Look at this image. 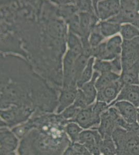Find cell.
I'll use <instances>...</instances> for the list:
<instances>
[{
    "label": "cell",
    "instance_id": "6da1fadb",
    "mask_svg": "<svg viewBox=\"0 0 139 155\" xmlns=\"http://www.w3.org/2000/svg\"><path fill=\"white\" fill-rule=\"evenodd\" d=\"M61 118L36 119L28 123L30 128L21 141L20 155H61L69 143Z\"/></svg>",
    "mask_w": 139,
    "mask_h": 155
},
{
    "label": "cell",
    "instance_id": "7a4b0ae2",
    "mask_svg": "<svg viewBox=\"0 0 139 155\" xmlns=\"http://www.w3.org/2000/svg\"><path fill=\"white\" fill-rule=\"evenodd\" d=\"M139 19V1H122L120 10L117 15L109 20V22L120 24L132 23Z\"/></svg>",
    "mask_w": 139,
    "mask_h": 155
},
{
    "label": "cell",
    "instance_id": "3957f363",
    "mask_svg": "<svg viewBox=\"0 0 139 155\" xmlns=\"http://www.w3.org/2000/svg\"><path fill=\"white\" fill-rule=\"evenodd\" d=\"M116 155H139V137L129 131L124 132L116 142Z\"/></svg>",
    "mask_w": 139,
    "mask_h": 155
},
{
    "label": "cell",
    "instance_id": "277c9868",
    "mask_svg": "<svg viewBox=\"0 0 139 155\" xmlns=\"http://www.w3.org/2000/svg\"><path fill=\"white\" fill-rule=\"evenodd\" d=\"M121 58L123 71L128 68L139 60V37L130 41L123 40Z\"/></svg>",
    "mask_w": 139,
    "mask_h": 155
},
{
    "label": "cell",
    "instance_id": "5b68a950",
    "mask_svg": "<svg viewBox=\"0 0 139 155\" xmlns=\"http://www.w3.org/2000/svg\"><path fill=\"white\" fill-rule=\"evenodd\" d=\"M102 140L98 131L85 130L80 134L78 142L83 145L92 155H101L99 145Z\"/></svg>",
    "mask_w": 139,
    "mask_h": 155
},
{
    "label": "cell",
    "instance_id": "8992f818",
    "mask_svg": "<svg viewBox=\"0 0 139 155\" xmlns=\"http://www.w3.org/2000/svg\"><path fill=\"white\" fill-rule=\"evenodd\" d=\"M124 84L119 79L107 85L103 90L98 91L97 94V101H101L111 104L117 98Z\"/></svg>",
    "mask_w": 139,
    "mask_h": 155
},
{
    "label": "cell",
    "instance_id": "52a82bcc",
    "mask_svg": "<svg viewBox=\"0 0 139 155\" xmlns=\"http://www.w3.org/2000/svg\"><path fill=\"white\" fill-rule=\"evenodd\" d=\"M120 101H126L130 102L137 108L139 107V85H124L119 95L109 106H113L114 104Z\"/></svg>",
    "mask_w": 139,
    "mask_h": 155
},
{
    "label": "cell",
    "instance_id": "ba28073f",
    "mask_svg": "<svg viewBox=\"0 0 139 155\" xmlns=\"http://www.w3.org/2000/svg\"><path fill=\"white\" fill-rule=\"evenodd\" d=\"M84 129H87L93 126L98 125L101 119L95 116L92 110V106L79 110L78 114L72 120Z\"/></svg>",
    "mask_w": 139,
    "mask_h": 155
},
{
    "label": "cell",
    "instance_id": "9c48e42d",
    "mask_svg": "<svg viewBox=\"0 0 139 155\" xmlns=\"http://www.w3.org/2000/svg\"><path fill=\"white\" fill-rule=\"evenodd\" d=\"M78 57V55L69 50L64 59V87L66 89L73 88L75 85L73 80V72L74 63Z\"/></svg>",
    "mask_w": 139,
    "mask_h": 155
},
{
    "label": "cell",
    "instance_id": "30bf717a",
    "mask_svg": "<svg viewBox=\"0 0 139 155\" xmlns=\"http://www.w3.org/2000/svg\"><path fill=\"white\" fill-rule=\"evenodd\" d=\"M123 118L129 124L137 122V108L130 102L120 101L113 104Z\"/></svg>",
    "mask_w": 139,
    "mask_h": 155
},
{
    "label": "cell",
    "instance_id": "8fae6325",
    "mask_svg": "<svg viewBox=\"0 0 139 155\" xmlns=\"http://www.w3.org/2000/svg\"><path fill=\"white\" fill-rule=\"evenodd\" d=\"M98 15L102 20L115 17L120 10V2L119 1H103L99 2L98 6Z\"/></svg>",
    "mask_w": 139,
    "mask_h": 155
},
{
    "label": "cell",
    "instance_id": "7c38bea8",
    "mask_svg": "<svg viewBox=\"0 0 139 155\" xmlns=\"http://www.w3.org/2000/svg\"><path fill=\"white\" fill-rule=\"evenodd\" d=\"M114 120L107 110L101 115L100 125L98 128V132L103 139L112 138L113 132L116 128Z\"/></svg>",
    "mask_w": 139,
    "mask_h": 155
},
{
    "label": "cell",
    "instance_id": "4fadbf2b",
    "mask_svg": "<svg viewBox=\"0 0 139 155\" xmlns=\"http://www.w3.org/2000/svg\"><path fill=\"white\" fill-rule=\"evenodd\" d=\"M123 41L120 36H115L108 41L106 45V53L102 60H111L120 57L122 53Z\"/></svg>",
    "mask_w": 139,
    "mask_h": 155
},
{
    "label": "cell",
    "instance_id": "5bb4252c",
    "mask_svg": "<svg viewBox=\"0 0 139 155\" xmlns=\"http://www.w3.org/2000/svg\"><path fill=\"white\" fill-rule=\"evenodd\" d=\"M18 139L12 132L5 128L1 129V150L11 152L18 145Z\"/></svg>",
    "mask_w": 139,
    "mask_h": 155
},
{
    "label": "cell",
    "instance_id": "9a60e30c",
    "mask_svg": "<svg viewBox=\"0 0 139 155\" xmlns=\"http://www.w3.org/2000/svg\"><path fill=\"white\" fill-rule=\"evenodd\" d=\"M77 92L78 91L74 88L64 89L62 91L59 97L57 113L59 114L62 112L75 101Z\"/></svg>",
    "mask_w": 139,
    "mask_h": 155
},
{
    "label": "cell",
    "instance_id": "2e32d148",
    "mask_svg": "<svg viewBox=\"0 0 139 155\" xmlns=\"http://www.w3.org/2000/svg\"><path fill=\"white\" fill-rule=\"evenodd\" d=\"M98 76V72H95L92 78V81L85 84L82 87V90L85 96L88 106L92 104L95 101L96 97L97 96L95 83L96 81V80Z\"/></svg>",
    "mask_w": 139,
    "mask_h": 155
},
{
    "label": "cell",
    "instance_id": "e0dca14e",
    "mask_svg": "<svg viewBox=\"0 0 139 155\" xmlns=\"http://www.w3.org/2000/svg\"><path fill=\"white\" fill-rule=\"evenodd\" d=\"M120 78V77L118 74L112 71L102 74L96 82V88L100 91L111 83L118 80Z\"/></svg>",
    "mask_w": 139,
    "mask_h": 155
},
{
    "label": "cell",
    "instance_id": "ac0fdd59",
    "mask_svg": "<svg viewBox=\"0 0 139 155\" xmlns=\"http://www.w3.org/2000/svg\"><path fill=\"white\" fill-rule=\"evenodd\" d=\"M88 57L86 56L81 54L79 55L76 59L73 72V80L74 84H75L76 82H78L81 77L82 74L85 69V68L88 63Z\"/></svg>",
    "mask_w": 139,
    "mask_h": 155
},
{
    "label": "cell",
    "instance_id": "d6986e66",
    "mask_svg": "<svg viewBox=\"0 0 139 155\" xmlns=\"http://www.w3.org/2000/svg\"><path fill=\"white\" fill-rule=\"evenodd\" d=\"M120 34L125 41H130L139 37V30L132 24L126 23L121 26Z\"/></svg>",
    "mask_w": 139,
    "mask_h": 155
},
{
    "label": "cell",
    "instance_id": "ffe728a7",
    "mask_svg": "<svg viewBox=\"0 0 139 155\" xmlns=\"http://www.w3.org/2000/svg\"><path fill=\"white\" fill-rule=\"evenodd\" d=\"M99 148L101 155H116L117 153L116 145L112 137L102 140Z\"/></svg>",
    "mask_w": 139,
    "mask_h": 155
},
{
    "label": "cell",
    "instance_id": "44dd1931",
    "mask_svg": "<svg viewBox=\"0 0 139 155\" xmlns=\"http://www.w3.org/2000/svg\"><path fill=\"white\" fill-rule=\"evenodd\" d=\"M101 32L105 37L114 35L120 32L121 25L118 23L111 22H103L101 23Z\"/></svg>",
    "mask_w": 139,
    "mask_h": 155
},
{
    "label": "cell",
    "instance_id": "7402d4cb",
    "mask_svg": "<svg viewBox=\"0 0 139 155\" xmlns=\"http://www.w3.org/2000/svg\"><path fill=\"white\" fill-rule=\"evenodd\" d=\"M94 58H92L88 61L86 67L84 69L81 77L77 82V85L79 88H82L83 85L89 81L92 77V65H93Z\"/></svg>",
    "mask_w": 139,
    "mask_h": 155
},
{
    "label": "cell",
    "instance_id": "603a6c76",
    "mask_svg": "<svg viewBox=\"0 0 139 155\" xmlns=\"http://www.w3.org/2000/svg\"><path fill=\"white\" fill-rule=\"evenodd\" d=\"M68 41L71 51L78 55L83 54V48L80 41L78 37L72 32L69 33Z\"/></svg>",
    "mask_w": 139,
    "mask_h": 155
},
{
    "label": "cell",
    "instance_id": "cb8c5ba5",
    "mask_svg": "<svg viewBox=\"0 0 139 155\" xmlns=\"http://www.w3.org/2000/svg\"><path fill=\"white\" fill-rule=\"evenodd\" d=\"M79 17L82 36H83V37H88L90 24V15L87 13L82 12L80 14Z\"/></svg>",
    "mask_w": 139,
    "mask_h": 155
},
{
    "label": "cell",
    "instance_id": "d4e9b609",
    "mask_svg": "<svg viewBox=\"0 0 139 155\" xmlns=\"http://www.w3.org/2000/svg\"><path fill=\"white\" fill-rule=\"evenodd\" d=\"M65 130L70 137L73 143H74L78 142L79 134L81 133L82 129L76 124L71 123L66 126Z\"/></svg>",
    "mask_w": 139,
    "mask_h": 155
},
{
    "label": "cell",
    "instance_id": "484cf974",
    "mask_svg": "<svg viewBox=\"0 0 139 155\" xmlns=\"http://www.w3.org/2000/svg\"><path fill=\"white\" fill-rule=\"evenodd\" d=\"M64 155H92L88 150L81 144H73L69 147Z\"/></svg>",
    "mask_w": 139,
    "mask_h": 155
},
{
    "label": "cell",
    "instance_id": "4316f807",
    "mask_svg": "<svg viewBox=\"0 0 139 155\" xmlns=\"http://www.w3.org/2000/svg\"><path fill=\"white\" fill-rule=\"evenodd\" d=\"M93 68L101 74L112 71V65L111 62L104 61L102 60H97L93 66Z\"/></svg>",
    "mask_w": 139,
    "mask_h": 155
},
{
    "label": "cell",
    "instance_id": "83f0119b",
    "mask_svg": "<svg viewBox=\"0 0 139 155\" xmlns=\"http://www.w3.org/2000/svg\"><path fill=\"white\" fill-rule=\"evenodd\" d=\"M75 107L78 109H83L87 107L88 106L87 103L86 99L85 98L84 94L83 93L82 90H78L76 96L75 100L74 101V104H73Z\"/></svg>",
    "mask_w": 139,
    "mask_h": 155
},
{
    "label": "cell",
    "instance_id": "f1b7e54d",
    "mask_svg": "<svg viewBox=\"0 0 139 155\" xmlns=\"http://www.w3.org/2000/svg\"><path fill=\"white\" fill-rule=\"evenodd\" d=\"M70 28L73 33H75L79 35L82 36L81 25L79 18L78 16L75 15L73 16L69 20Z\"/></svg>",
    "mask_w": 139,
    "mask_h": 155
},
{
    "label": "cell",
    "instance_id": "f546056e",
    "mask_svg": "<svg viewBox=\"0 0 139 155\" xmlns=\"http://www.w3.org/2000/svg\"><path fill=\"white\" fill-rule=\"evenodd\" d=\"M81 109H78L75 107L74 105L71 106L69 107L64 110L62 113L61 116L64 119L68 120L70 118H74L78 114L79 110Z\"/></svg>",
    "mask_w": 139,
    "mask_h": 155
},
{
    "label": "cell",
    "instance_id": "4dcf8cb0",
    "mask_svg": "<svg viewBox=\"0 0 139 155\" xmlns=\"http://www.w3.org/2000/svg\"><path fill=\"white\" fill-rule=\"evenodd\" d=\"M88 37H82V41L83 43V54L87 57L89 58L92 54V48H90V44L88 42Z\"/></svg>",
    "mask_w": 139,
    "mask_h": 155
},
{
    "label": "cell",
    "instance_id": "1f68e13d",
    "mask_svg": "<svg viewBox=\"0 0 139 155\" xmlns=\"http://www.w3.org/2000/svg\"><path fill=\"white\" fill-rule=\"evenodd\" d=\"M103 35L98 33H93L92 34L90 39V44L92 47H96L99 46L100 42L103 39Z\"/></svg>",
    "mask_w": 139,
    "mask_h": 155
},
{
    "label": "cell",
    "instance_id": "d6a6232c",
    "mask_svg": "<svg viewBox=\"0 0 139 155\" xmlns=\"http://www.w3.org/2000/svg\"><path fill=\"white\" fill-rule=\"evenodd\" d=\"M80 9L83 11L90 10V3L89 1H80L79 3Z\"/></svg>",
    "mask_w": 139,
    "mask_h": 155
},
{
    "label": "cell",
    "instance_id": "836d02e7",
    "mask_svg": "<svg viewBox=\"0 0 139 155\" xmlns=\"http://www.w3.org/2000/svg\"><path fill=\"white\" fill-rule=\"evenodd\" d=\"M1 155H16L15 153H14L13 152H9L4 151V150H1Z\"/></svg>",
    "mask_w": 139,
    "mask_h": 155
},
{
    "label": "cell",
    "instance_id": "e575fe53",
    "mask_svg": "<svg viewBox=\"0 0 139 155\" xmlns=\"http://www.w3.org/2000/svg\"><path fill=\"white\" fill-rule=\"evenodd\" d=\"M131 24L134 25V26H135L139 30V19L136 20V21L134 22L133 23H131Z\"/></svg>",
    "mask_w": 139,
    "mask_h": 155
},
{
    "label": "cell",
    "instance_id": "d590c367",
    "mask_svg": "<svg viewBox=\"0 0 139 155\" xmlns=\"http://www.w3.org/2000/svg\"><path fill=\"white\" fill-rule=\"evenodd\" d=\"M137 123H138L139 125V115H138V114H137Z\"/></svg>",
    "mask_w": 139,
    "mask_h": 155
},
{
    "label": "cell",
    "instance_id": "8d00e7d4",
    "mask_svg": "<svg viewBox=\"0 0 139 155\" xmlns=\"http://www.w3.org/2000/svg\"><path fill=\"white\" fill-rule=\"evenodd\" d=\"M137 114H138V115H139V107H137Z\"/></svg>",
    "mask_w": 139,
    "mask_h": 155
},
{
    "label": "cell",
    "instance_id": "74e56055",
    "mask_svg": "<svg viewBox=\"0 0 139 155\" xmlns=\"http://www.w3.org/2000/svg\"></svg>",
    "mask_w": 139,
    "mask_h": 155
},
{
    "label": "cell",
    "instance_id": "f35d334b",
    "mask_svg": "<svg viewBox=\"0 0 139 155\" xmlns=\"http://www.w3.org/2000/svg\"></svg>",
    "mask_w": 139,
    "mask_h": 155
}]
</instances>
